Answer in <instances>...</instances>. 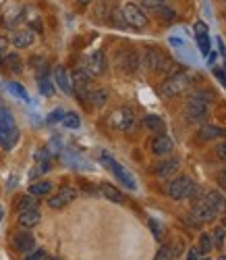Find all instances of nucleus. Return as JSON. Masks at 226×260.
<instances>
[{"mask_svg": "<svg viewBox=\"0 0 226 260\" xmlns=\"http://www.w3.org/2000/svg\"><path fill=\"white\" fill-rule=\"evenodd\" d=\"M178 169H180V162H178L176 158H168V160H164V162L158 165L156 175L162 177V179H172L176 173H178Z\"/></svg>", "mask_w": 226, "mask_h": 260, "instance_id": "aec40b11", "label": "nucleus"}, {"mask_svg": "<svg viewBox=\"0 0 226 260\" xmlns=\"http://www.w3.org/2000/svg\"><path fill=\"white\" fill-rule=\"evenodd\" d=\"M52 181H48V179H42V181H35V183H31L29 185V193L31 196H35V198H42V196H48V193L52 191Z\"/></svg>", "mask_w": 226, "mask_h": 260, "instance_id": "b1692460", "label": "nucleus"}, {"mask_svg": "<svg viewBox=\"0 0 226 260\" xmlns=\"http://www.w3.org/2000/svg\"><path fill=\"white\" fill-rule=\"evenodd\" d=\"M224 17H226V13H224Z\"/></svg>", "mask_w": 226, "mask_h": 260, "instance_id": "13d9d810", "label": "nucleus"}, {"mask_svg": "<svg viewBox=\"0 0 226 260\" xmlns=\"http://www.w3.org/2000/svg\"><path fill=\"white\" fill-rule=\"evenodd\" d=\"M71 83H73V94L79 100L87 102V96H89V92H92V77H89L83 69H77L71 75Z\"/></svg>", "mask_w": 226, "mask_h": 260, "instance_id": "6e6552de", "label": "nucleus"}, {"mask_svg": "<svg viewBox=\"0 0 226 260\" xmlns=\"http://www.w3.org/2000/svg\"><path fill=\"white\" fill-rule=\"evenodd\" d=\"M23 19H25V7L15 3V0H11V3H7L3 9H0V21H3V25L9 29L17 27Z\"/></svg>", "mask_w": 226, "mask_h": 260, "instance_id": "39448f33", "label": "nucleus"}, {"mask_svg": "<svg viewBox=\"0 0 226 260\" xmlns=\"http://www.w3.org/2000/svg\"><path fill=\"white\" fill-rule=\"evenodd\" d=\"M172 150H174V142H172L168 136L160 134V136L154 138V142H152V152H154L156 156H168V154H172Z\"/></svg>", "mask_w": 226, "mask_h": 260, "instance_id": "dca6fc26", "label": "nucleus"}, {"mask_svg": "<svg viewBox=\"0 0 226 260\" xmlns=\"http://www.w3.org/2000/svg\"><path fill=\"white\" fill-rule=\"evenodd\" d=\"M9 92H11L13 96H17L19 100H23V102H27V100H29L27 90H25L21 83H17V81H9Z\"/></svg>", "mask_w": 226, "mask_h": 260, "instance_id": "7c9ffc66", "label": "nucleus"}, {"mask_svg": "<svg viewBox=\"0 0 226 260\" xmlns=\"http://www.w3.org/2000/svg\"><path fill=\"white\" fill-rule=\"evenodd\" d=\"M164 58H166V54L160 52V48H147L145 54H143V67L147 71H158L162 67Z\"/></svg>", "mask_w": 226, "mask_h": 260, "instance_id": "f3484780", "label": "nucleus"}, {"mask_svg": "<svg viewBox=\"0 0 226 260\" xmlns=\"http://www.w3.org/2000/svg\"><path fill=\"white\" fill-rule=\"evenodd\" d=\"M54 81L56 85L64 92V94H73V83H71V75L66 73L64 67H56L54 69Z\"/></svg>", "mask_w": 226, "mask_h": 260, "instance_id": "4be33fe9", "label": "nucleus"}, {"mask_svg": "<svg viewBox=\"0 0 226 260\" xmlns=\"http://www.w3.org/2000/svg\"><path fill=\"white\" fill-rule=\"evenodd\" d=\"M216 156H218L220 160L226 162V138L218 142V146H216Z\"/></svg>", "mask_w": 226, "mask_h": 260, "instance_id": "58836bf2", "label": "nucleus"}, {"mask_svg": "<svg viewBox=\"0 0 226 260\" xmlns=\"http://www.w3.org/2000/svg\"><path fill=\"white\" fill-rule=\"evenodd\" d=\"M199 252L206 256V254H210L212 250H214V242H212V233H201L199 235Z\"/></svg>", "mask_w": 226, "mask_h": 260, "instance_id": "c85d7f7f", "label": "nucleus"}, {"mask_svg": "<svg viewBox=\"0 0 226 260\" xmlns=\"http://www.w3.org/2000/svg\"><path fill=\"white\" fill-rule=\"evenodd\" d=\"M19 212L21 210H29V208H37V200H35V196H31V193H27V196H23L19 200Z\"/></svg>", "mask_w": 226, "mask_h": 260, "instance_id": "2f4dec72", "label": "nucleus"}, {"mask_svg": "<svg viewBox=\"0 0 226 260\" xmlns=\"http://www.w3.org/2000/svg\"><path fill=\"white\" fill-rule=\"evenodd\" d=\"M13 248L19 252V254H27L35 248V237L27 231H19L13 235Z\"/></svg>", "mask_w": 226, "mask_h": 260, "instance_id": "2eb2a0df", "label": "nucleus"}, {"mask_svg": "<svg viewBox=\"0 0 226 260\" xmlns=\"http://www.w3.org/2000/svg\"><path fill=\"white\" fill-rule=\"evenodd\" d=\"M46 260H60V258H56V256H46Z\"/></svg>", "mask_w": 226, "mask_h": 260, "instance_id": "603ef678", "label": "nucleus"}, {"mask_svg": "<svg viewBox=\"0 0 226 260\" xmlns=\"http://www.w3.org/2000/svg\"><path fill=\"white\" fill-rule=\"evenodd\" d=\"M197 46H199L201 54L208 56V52H210V40H208V36H197Z\"/></svg>", "mask_w": 226, "mask_h": 260, "instance_id": "4c0bfd02", "label": "nucleus"}, {"mask_svg": "<svg viewBox=\"0 0 226 260\" xmlns=\"http://www.w3.org/2000/svg\"><path fill=\"white\" fill-rule=\"evenodd\" d=\"M212 242H214V250H222L224 248V242H226V229L220 225L212 231Z\"/></svg>", "mask_w": 226, "mask_h": 260, "instance_id": "c756f323", "label": "nucleus"}, {"mask_svg": "<svg viewBox=\"0 0 226 260\" xmlns=\"http://www.w3.org/2000/svg\"><path fill=\"white\" fill-rule=\"evenodd\" d=\"M195 191H197V185H195V181H193L189 175L172 177L170 183H168V187H166L168 198H172V200H185V198H191Z\"/></svg>", "mask_w": 226, "mask_h": 260, "instance_id": "20e7f679", "label": "nucleus"}, {"mask_svg": "<svg viewBox=\"0 0 226 260\" xmlns=\"http://www.w3.org/2000/svg\"><path fill=\"white\" fill-rule=\"evenodd\" d=\"M37 88H40V92L44 96H52L54 94V83H52L48 73H40L37 75Z\"/></svg>", "mask_w": 226, "mask_h": 260, "instance_id": "a878e982", "label": "nucleus"}, {"mask_svg": "<svg viewBox=\"0 0 226 260\" xmlns=\"http://www.w3.org/2000/svg\"><path fill=\"white\" fill-rule=\"evenodd\" d=\"M222 227H224V229H226V219H224V223H222Z\"/></svg>", "mask_w": 226, "mask_h": 260, "instance_id": "5fc2aeb1", "label": "nucleus"}, {"mask_svg": "<svg viewBox=\"0 0 226 260\" xmlns=\"http://www.w3.org/2000/svg\"><path fill=\"white\" fill-rule=\"evenodd\" d=\"M123 17H125V21H127V25H131V27H135V29H141V27L147 25V15H145V11H143L141 7H137L135 3H127V5L123 7Z\"/></svg>", "mask_w": 226, "mask_h": 260, "instance_id": "0eeeda50", "label": "nucleus"}, {"mask_svg": "<svg viewBox=\"0 0 226 260\" xmlns=\"http://www.w3.org/2000/svg\"><path fill=\"white\" fill-rule=\"evenodd\" d=\"M201 256H203V254L199 252V248H197V246H193V248L187 252V260H199Z\"/></svg>", "mask_w": 226, "mask_h": 260, "instance_id": "a18cd8bd", "label": "nucleus"}, {"mask_svg": "<svg viewBox=\"0 0 226 260\" xmlns=\"http://www.w3.org/2000/svg\"><path fill=\"white\" fill-rule=\"evenodd\" d=\"M212 94L208 90H197L189 96V100L185 102V121L191 125H201L208 121L210 115V100Z\"/></svg>", "mask_w": 226, "mask_h": 260, "instance_id": "f257e3e1", "label": "nucleus"}, {"mask_svg": "<svg viewBox=\"0 0 226 260\" xmlns=\"http://www.w3.org/2000/svg\"><path fill=\"white\" fill-rule=\"evenodd\" d=\"M149 227H152V231H154V237L156 240H162V227L160 225H156V221H149Z\"/></svg>", "mask_w": 226, "mask_h": 260, "instance_id": "c03bdc74", "label": "nucleus"}, {"mask_svg": "<svg viewBox=\"0 0 226 260\" xmlns=\"http://www.w3.org/2000/svg\"><path fill=\"white\" fill-rule=\"evenodd\" d=\"M3 60H5L7 67H9V71H13V73H21V71H23V58H21L19 54L11 52V54H7Z\"/></svg>", "mask_w": 226, "mask_h": 260, "instance_id": "bb28decb", "label": "nucleus"}, {"mask_svg": "<svg viewBox=\"0 0 226 260\" xmlns=\"http://www.w3.org/2000/svg\"><path fill=\"white\" fill-rule=\"evenodd\" d=\"M40 219H42V214H40L37 208H29V210H21L19 212V225L23 227V229L35 227L40 223Z\"/></svg>", "mask_w": 226, "mask_h": 260, "instance_id": "412c9836", "label": "nucleus"}, {"mask_svg": "<svg viewBox=\"0 0 226 260\" xmlns=\"http://www.w3.org/2000/svg\"><path fill=\"white\" fill-rule=\"evenodd\" d=\"M160 3H164V5H166V0H160Z\"/></svg>", "mask_w": 226, "mask_h": 260, "instance_id": "6e6d98bb", "label": "nucleus"}, {"mask_svg": "<svg viewBox=\"0 0 226 260\" xmlns=\"http://www.w3.org/2000/svg\"><path fill=\"white\" fill-rule=\"evenodd\" d=\"M100 193L106 200H110V202H117V204L123 202V193L115 185H110V183H100Z\"/></svg>", "mask_w": 226, "mask_h": 260, "instance_id": "393cba45", "label": "nucleus"}, {"mask_svg": "<svg viewBox=\"0 0 226 260\" xmlns=\"http://www.w3.org/2000/svg\"><path fill=\"white\" fill-rule=\"evenodd\" d=\"M154 260H176V258L172 256L170 246H162L160 250H158V254H156V258H154Z\"/></svg>", "mask_w": 226, "mask_h": 260, "instance_id": "f704fd0d", "label": "nucleus"}, {"mask_svg": "<svg viewBox=\"0 0 226 260\" xmlns=\"http://www.w3.org/2000/svg\"><path fill=\"white\" fill-rule=\"evenodd\" d=\"M62 117H64V111L62 108H56V111H52L50 115H48V123L52 125V123H58V121H62Z\"/></svg>", "mask_w": 226, "mask_h": 260, "instance_id": "a19ab883", "label": "nucleus"}, {"mask_svg": "<svg viewBox=\"0 0 226 260\" xmlns=\"http://www.w3.org/2000/svg\"><path fill=\"white\" fill-rule=\"evenodd\" d=\"M3 216H5V208L0 206V221H3Z\"/></svg>", "mask_w": 226, "mask_h": 260, "instance_id": "09e8293b", "label": "nucleus"}, {"mask_svg": "<svg viewBox=\"0 0 226 260\" xmlns=\"http://www.w3.org/2000/svg\"><path fill=\"white\" fill-rule=\"evenodd\" d=\"M19 142V127L9 108H0V144L5 150H13Z\"/></svg>", "mask_w": 226, "mask_h": 260, "instance_id": "f03ea898", "label": "nucleus"}, {"mask_svg": "<svg viewBox=\"0 0 226 260\" xmlns=\"http://www.w3.org/2000/svg\"><path fill=\"white\" fill-rule=\"evenodd\" d=\"M195 34H197V36H208V34H210V29H208V25H206V23H201V21H197V23H195Z\"/></svg>", "mask_w": 226, "mask_h": 260, "instance_id": "79ce46f5", "label": "nucleus"}, {"mask_svg": "<svg viewBox=\"0 0 226 260\" xmlns=\"http://www.w3.org/2000/svg\"><path fill=\"white\" fill-rule=\"evenodd\" d=\"M199 142H214V140H224L226 138V129L212 125V123H201L199 134H197Z\"/></svg>", "mask_w": 226, "mask_h": 260, "instance_id": "4468645a", "label": "nucleus"}, {"mask_svg": "<svg viewBox=\"0 0 226 260\" xmlns=\"http://www.w3.org/2000/svg\"><path fill=\"white\" fill-rule=\"evenodd\" d=\"M48 171H50V162H48V160L37 162V165H35V169L31 171V179H33V177H37V175H44V173H48Z\"/></svg>", "mask_w": 226, "mask_h": 260, "instance_id": "c9c22d12", "label": "nucleus"}, {"mask_svg": "<svg viewBox=\"0 0 226 260\" xmlns=\"http://www.w3.org/2000/svg\"><path fill=\"white\" fill-rule=\"evenodd\" d=\"M89 77H100V75H104V71H106V56H104V52L102 50H94L92 54H89L87 58H85V69H83Z\"/></svg>", "mask_w": 226, "mask_h": 260, "instance_id": "9d476101", "label": "nucleus"}, {"mask_svg": "<svg viewBox=\"0 0 226 260\" xmlns=\"http://www.w3.org/2000/svg\"><path fill=\"white\" fill-rule=\"evenodd\" d=\"M7 48H9V40L7 38H0V60L7 56Z\"/></svg>", "mask_w": 226, "mask_h": 260, "instance_id": "49530a36", "label": "nucleus"}, {"mask_svg": "<svg viewBox=\"0 0 226 260\" xmlns=\"http://www.w3.org/2000/svg\"><path fill=\"white\" fill-rule=\"evenodd\" d=\"M117 62H119L121 71H123V73H127V75L135 73V71L139 69V64H141V60H139V54L135 52V50H131V48H127V50H121V52L117 54Z\"/></svg>", "mask_w": 226, "mask_h": 260, "instance_id": "f8f14e48", "label": "nucleus"}, {"mask_svg": "<svg viewBox=\"0 0 226 260\" xmlns=\"http://www.w3.org/2000/svg\"><path fill=\"white\" fill-rule=\"evenodd\" d=\"M160 5H164V3H160V0H143V7L145 9H152V11H156Z\"/></svg>", "mask_w": 226, "mask_h": 260, "instance_id": "de8ad7c7", "label": "nucleus"}, {"mask_svg": "<svg viewBox=\"0 0 226 260\" xmlns=\"http://www.w3.org/2000/svg\"><path fill=\"white\" fill-rule=\"evenodd\" d=\"M222 3H226V0H222Z\"/></svg>", "mask_w": 226, "mask_h": 260, "instance_id": "4d7b16f0", "label": "nucleus"}, {"mask_svg": "<svg viewBox=\"0 0 226 260\" xmlns=\"http://www.w3.org/2000/svg\"><path fill=\"white\" fill-rule=\"evenodd\" d=\"M112 21H115V25H119V27H127V21L123 17V11H119V9L112 13Z\"/></svg>", "mask_w": 226, "mask_h": 260, "instance_id": "ea45409f", "label": "nucleus"}, {"mask_svg": "<svg viewBox=\"0 0 226 260\" xmlns=\"http://www.w3.org/2000/svg\"><path fill=\"white\" fill-rule=\"evenodd\" d=\"M189 85H191V77L189 73L185 71H176L172 75H168L164 79V83L160 85V94L164 98H174L178 94H183L185 90H189Z\"/></svg>", "mask_w": 226, "mask_h": 260, "instance_id": "7ed1b4c3", "label": "nucleus"}, {"mask_svg": "<svg viewBox=\"0 0 226 260\" xmlns=\"http://www.w3.org/2000/svg\"><path fill=\"white\" fill-rule=\"evenodd\" d=\"M46 250H44V248H33L31 252H27L25 254V258L23 260H46Z\"/></svg>", "mask_w": 226, "mask_h": 260, "instance_id": "72a5a7b5", "label": "nucleus"}, {"mask_svg": "<svg viewBox=\"0 0 226 260\" xmlns=\"http://www.w3.org/2000/svg\"><path fill=\"white\" fill-rule=\"evenodd\" d=\"M191 216H193V219H195L199 225H203V223H212V221H216V219H218V212H216L212 206H208L206 200H197V202L193 204Z\"/></svg>", "mask_w": 226, "mask_h": 260, "instance_id": "ddd939ff", "label": "nucleus"}, {"mask_svg": "<svg viewBox=\"0 0 226 260\" xmlns=\"http://www.w3.org/2000/svg\"><path fill=\"white\" fill-rule=\"evenodd\" d=\"M208 202V206H212L218 214L226 210V193L220 191V189H208L206 191V198H203Z\"/></svg>", "mask_w": 226, "mask_h": 260, "instance_id": "6ab92c4d", "label": "nucleus"}, {"mask_svg": "<svg viewBox=\"0 0 226 260\" xmlns=\"http://www.w3.org/2000/svg\"><path fill=\"white\" fill-rule=\"evenodd\" d=\"M110 125L115 129H119V132H131L133 125H135V113L129 106H121V108H117V111H112Z\"/></svg>", "mask_w": 226, "mask_h": 260, "instance_id": "423d86ee", "label": "nucleus"}, {"mask_svg": "<svg viewBox=\"0 0 226 260\" xmlns=\"http://www.w3.org/2000/svg\"><path fill=\"white\" fill-rule=\"evenodd\" d=\"M199 260H212V258H210V254H206V256H201Z\"/></svg>", "mask_w": 226, "mask_h": 260, "instance_id": "8fccbe9b", "label": "nucleus"}, {"mask_svg": "<svg viewBox=\"0 0 226 260\" xmlns=\"http://www.w3.org/2000/svg\"><path fill=\"white\" fill-rule=\"evenodd\" d=\"M33 42H35V34H33V29H29V27L17 29V31L11 36V44H13L15 48H29Z\"/></svg>", "mask_w": 226, "mask_h": 260, "instance_id": "a211bd4d", "label": "nucleus"}, {"mask_svg": "<svg viewBox=\"0 0 226 260\" xmlns=\"http://www.w3.org/2000/svg\"><path fill=\"white\" fill-rule=\"evenodd\" d=\"M75 198H77V189L71 187V185H62V187L54 193V196L48 200V206H50L52 210H60V208H64V206H69Z\"/></svg>", "mask_w": 226, "mask_h": 260, "instance_id": "9b49d317", "label": "nucleus"}, {"mask_svg": "<svg viewBox=\"0 0 226 260\" xmlns=\"http://www.w3.org/2000/svg\"><path fill=\"white\" fill-rule=\"evenodd\" d=\"M87 102L92 104V106H96V108H100V106H104L106 102H108V92L106 90H92L89 92V96H87Z\"/></svg>", "mask_w": 226, "mask_h": 260, "instance_id": "cd10ccee", "label": "nucleus"}, {"mask_svg": "<svg viewBox=\"0 0 226 260\" xmlns=\"http://www.w3.org/2000/svg\"><path fill=\"white\" fill-rule=\"evenodd\" d=\"M79 3H81V5H87V3H89V0H79Z\"/></svg>", "mask_w": 226, "mask_h": 260, "instance_id": "864d4df0", "label": "nucleus"}, {"mask_svg": "<svg viewBox=\"0 0 226 260\" xmlns=\"http://www.w3.org/2000/svg\"><path fill=\"white\" fill-rule=\"evenodd\" d=\"M216 260H226V254H220V256H218Z\"/></svg>", "mask_w": 226, "mask_h": 260, "instance_id": "3c124183", "label": "nucleus"}, {"mask_svg": "<svg viewBox=\"0 0 226 260\" xmlns=\"http://www.w3.org/2000/svg\"><path fill=\"white\" fill-rule=\"evenodd\" d=\"M216 181H218V185L224 189V193H226V169H222L218 175H216Z\"/></svg>", "mask_w": 226, "mask_h": 260, "instance_id": "37998d69", "label": "nucleus"}, {"mask_svg": "<svg viewBox=\"0 0 226 260\" xmlns=\"http://www.w3.org/2000/svg\"><path fill=\"white\" fill-rule=\"evenodd\" d=\"M102 160H104V162L110 167V171L115 173V177H117V179H119V181H121L125 187H129V189H137V181H135V177L131 175V173H129V171H127L123 165H119L115 158H110V156H106V154L102 156Z\"/></svg>", "mask_w": 226, "mask_h": 260, "instance_id": "1a4fd4ad", "label": "nucleus"}, {"mask_svg": "<svg viewBox=\"0 0 226 260\" xmlns=\"http://www.w3.org/2000/svg\"><path fill=\"white\" fill-rule=\"evenodd\" d=\"M156 13H158V15H162V19H166V21H172V19L176 17V13H174L172 9H168L166 5H160V7L156 9Z\"/></svg>", "mask_w": 226, "mask_h": 260, "instance_id": "e433bc0d", "label": "nucleus"}, {"mask_svg": "<svg viewBox=\"0 0 226 260\" xmlns=\"http://www.w3.org/2000/svg\"><path fill=\"white\" fill-rule=\"evenodd\" d=\"M143 127L152 134H164L166 123H164L162 117H158V115H147V117H143Z\"/></svg>", "mask_w": 226, "mask_h": 260, "instance_id": "5701e85b", "label": "nucleus"}, {"mask_svg": "<svg viewBox=\"0 0 226 260\" xmlns=\"http://www.w3.org/2000/svg\"><path fill=\"white\" fill-rule=\"evenodd\" d=\"M62 123L69 127V129H79L81 127V121H79V115H75V113H64V117H62Z\"/></svg>", "mask_w": 226, "mask_h": 260, "instance_id": "473e14b6", "label": "nucleus"}]
</instances>
